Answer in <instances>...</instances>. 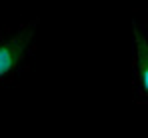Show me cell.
I'll list each match as a JSON object with an SVG mask.
<instances>
[{"instance_id": "1", "label": "cell", "mask_w": 148, "mask_h": 138, "mask_svg": "<svg viewBox=\"0 0 148 138\" xmlns=\"http://www.w3.org/2000/svg\"><path fill=\"white\" fill-rule=\"evenodd\" d=\"M38 18L20 24L14 30H0V86L12 84L26 68L32 52Z\"/></svg>"}, {"instance_id": "2", "label": "cell", "mask_w": 148, "mask_h": 138, "mask_svg": "<svg viewBox=\"0 0 148 138\" xmlns=\"http://www.w3.org/2000/svg\"><path fill=\"white\" fill-rule=\"evenodd\" d=\"M132 30H134V46H136L134 92H136V102L146 104V100H148V38H146L142 22L132 20Z\"/></svg>"}]
</instances>
